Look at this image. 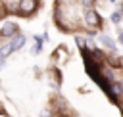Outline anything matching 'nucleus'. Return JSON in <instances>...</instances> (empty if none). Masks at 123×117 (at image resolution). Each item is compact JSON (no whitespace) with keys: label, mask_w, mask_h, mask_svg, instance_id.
I'll return each instance as SVG.
<instances>
[{"label":"nucleus","mask_w":123,"mask_h":117,"mask_svg":"<svg viewBox=\"0 0 123 117\" xmlns=\"http://www.w3.org/2000/svg\"><path fill=\"white\" fill-rule=\"evenodd\" d=\"M19 12L23 13V15H27V13H31L35 8H37V0H19Z\"/></svg>","instance_id":"obj_1"},{"label":"nucleus","mask_w":123,"mask_h":117,"mask_svg":"<svg viewBox=\"0 0 123 117\" xmlns=\"http://www.w3.org/2000/svg\"><path fill=\"white\" fill-rule=\"evenodd\" d=\"M85 21H86V25H90V27H98V25H100V15H98L94 10H86Z\"/></svg>","instance_id":"obj_2"},{"label":"nucleus","mask_w":123,"mask_h":117,"mask_svg":"<svg viewBox=\"0 0 123 117\" xmlns=\"http://www.w3.org/2000/svg\"><path fill=\"white\" fill-rule=\"evenodd\" d=\"M15 33H17V25H15V23H6L4 29L0 31V36H6V38H8V36H13Z\"/></svg>","instance_id":"obj_3"},{"label":"nucleus","mask_w":123,"mask_h":117,"mask_svg":"<svg viewBox=\"0 0 123 117\" xmlns=\"http://www.w3.org/2000/svg\"><path fill=\"white\" fill-rule=\"evenodd\" d=\"M23 44H25V36H23V35H17V38H15V40L12 42V46H13V50H19V48H21Z\"/></svg>","instance_id":"obj_4"},{"label":"nucleus","mask_w":123,"mask_h":117,"mask_svg":"<svg viewBox=\"0 0 123 117\" xmlns=\"http://www.w3.org/2000/svg\"><path fill=\"white\" fill-rule=\"evenodd\" d=\"M12 52H13V46H12V44H8V46H4V48L0 50V59H4L6 56H10Z\"/></svg>","instance_id":"obj_5"},{"label":"nucleus","mask_w":123,"mask_h":117,"mask_svg":"<svg viewBox=\"0 0 123 117\" xmlns=\"http://www.w3.org/2000/svg\"><path fill=\"white\" fill-rule=\"evenodd\" d=\"M102 42H104V46H106V48H110V50H115V44H113V40H111L110 36H102Z\"/></svg>","instance_id":"obj_6"},{"label":"nucleus","mask_w":123,"mask_h":117,"mask_svg":"<svg viewBox=\"0 0 123 117\" xmlns=\"http://www.w3.org/2000/svg\"><path fill=\"white\" fill-rule=\"evenodd\" d=\"M121 88H123V86H121V82H119V84H111V90H113V94H121V92H123Z\"/></svg>","instance_id":"obj_7"},{"label":"nucleus","mask_w":123,"mask_h":117,"mask_svg":"<svg viewBox=\"0 0 123 117\" xmlns=\"http://www.w3.org/2000/svg\"><path fill=\"white\" fill-rule=\"evenodd\" d=\"M119 19H121V13H119V12H113V15H111V21H113V23H119Z\"/></svg>","instance_id":"obj_8"},{"label":"nucleus","mask_w":123,"mask_h":117,"mask_svg":"<svg viewBox=\"0 0 123 117\" xmlns=\"http://www.w3.org/2000/svg\"><path fill=\"white\" fill-rule=\"evenodd\" d=\"M77 44H79V46H81V48H85V46H86V40H85V38H81V36H79V38H77Z\"/></svg>","instance_id":"obj_9"},{"label":"nucleus","mask_w":123,"mask_h":117,"mask_svg":"<svg viewBox=\"0 0 123 117\" xmlns=\"http://www.w3.org/2000/svg\"><path fill=\"white\" fill-rule=\"evenodd\" d=\"M83 4H85V6H86V8H88V6H90V4H92V0H83Z\"/></svg>","instance_id":"obj_10"},{"label":"nucleus","mask_w":123,"mask_h":117,"mask_svg":"<svg viewBox=\"0 0 123 117\" xmlns=\"http://www.w3.org/2000/svg\"><path fill=\"white\" fill-rule=\"evenodd\" d=\"M119 42H121V44H123V33H121V35H119Z\"/></svg>","instance_id":"obj_11"},{"label":"nucleus","mask_w":123,"mask_h":117,"mask_svg":"<svg viewBox=\"0 0 123 117\" xmlns=\"http://www.w3.org/2000/svg\"><path fill=\"white\" fill-rule=\"evenodd\" d=\"M108 2H115V0H108Z\"/></svg>","instance_id":"obj_12"},{"label":"nucleus","mask_w":123,"mask_h":117,"mask_svg":"<svg viewBox=\"0 0 123 117\" xmlns=\"http://www.w3.org/2000/svg\"><path fill=\"white\" fill-rule=\"evenodd\" d=\"M121 86H123V81H121Z\"/></svg>","instance_id":"obj_13"},{"label":"nucleus","mask_w":123,"mask_h":117,"mask_svg":"<svg viewBox=\"0 0 123 117\" xmlns=\"http://www.w3.org/2000/svg\"><path fill=\"white\" fill-rule=\"evenodd\" d=\"M0 17H2V13H0Z\"/></svg>","instance_id":"obj_14"}]
</instances>
